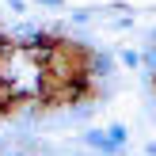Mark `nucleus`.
Instances as JSON below:
<instances>
[{"label":"nucleus","instance_id":"obj_1","mask_svg":"<svg viewBox=\"0 0 156 156\" xmlns=\"http://www.w3.org/2000/svg\"><path fill=\"white\" fill-rule=\"evenodd\" d=\"M80 145L91 149V152H99V156H122V152H126V149H118V145L107 137V129H95V126L80 133Z\"/></svg>","mask_w":156,"mask_h":156},{"label":"nucleus","instance_id":"obj_2","mask_svg":"<svg viewBox=\"0 0 156 156\" xmlns=\"http://www.w3.org/2000/svg\"><path fill=\"white\" fill-rule=\"evenodd\" d=\"M114 69H118V57H114V53L91 50V57H88V80H111Z\"/></svg>","mask_w":156,"mask_h":156},{"label":"nucleus","instance_id":"obj_3","mask_svg":"<svg viewBox=\"0 0 156 156\" xmlns=\"http://www.w3.org/2000/svg\"><path fill=\"white\" fill-rule=\"evenodd\" d=\"M107 137H111L118 149H126V145H129V126H126V122H111V126H107Z\"/></svg>","mask_w":156,"mask_h":156},{"label":"nucleus","instance_id":"obj_4","mask_svg":"<svg viewBox=\"0 0 156 156\" xmlns=\"http://www.w3.org/2000/svg\"><path fill=\"white\" fill-rule=\"evenodd\" d=\"M141 69L145 73H156V42H145V50H141Z\"/></svg>","mask_w":156,"mask_h":156},{"label":"nucleus","instance_id":"obj_5","mask_svg":"<svg viewBox=\"0 0 156 156\" xmlns=\"http://www.w3.org/2000/svg\"><path fill=\"white\" fill-rule=\"evenodd\" d=\"M69 19H73L76 27H88V23L95 19V8H76V12H69Z\"/></svg>","mask_w":156,"mask_h":156},{"label":"nucleus","instance_id":"obj_6","mask_svg":"<svg viewBox=\"0 0 156 156\" xmlns=\"http://www.w3.org/2000/svg\"><path fill=\"white\" fill-rule=\"evenodd\" d=\"M118 65H126V69H141V50H122V53H118Z\"/></svg>","mask_w":156,"mask_h":156},{"label":"nucleus","instance_id":"obj_7","mask_svg":"<svg viewBox=\"0 0 156 156\" xmlns=\"http://www.w3.org/2000/svg\"><path fill=\"white\" fill-rule=\"evenodd\" d=\"M111 27L114 30H129L133 27V15H118V19H111Z\"/></svg>","mask_w":156,"mask_h":156},{"label":"nucleus","instance_id":"obj_8","mask_svg":"<svg viewBox=\"0 0 156 156\" xmlns=\"http://www.w3.org/2000/svg\"><path fill=\"white\" fill-rule=\"evenodd\" d=\"M4 4H8V8H12V12H15V15H27V4H30V0H4Z\"/></svg>","mask_w":156,"mask_h":156},{"label":"nucleus","instance_id":"obj_9","mask_svg":"<svg viewBox=\"0 0 156 156\" xmlns=\"http://www.w3.org/2000/svg\"><path fill=\"white\" fill-rule=\"evenodd\" d=\"M38 8H53V12H61V8H65V0H34Z\"/></svg>","mask_w":156,"mask_h":156},{"label":"nucleus","instance_id":"obj_10","mask_svg":"<svg viewBox=\"0 0 156 156\" xmlns=\"http://www.w3.org/2000/svg\"><path fill=\"white\" fill-rule=\"evenodd\" d=\"M145 156H156V141H149V145H145Z\"/></svg>","mask_w":156,"mask_h":156}]
</instances>
